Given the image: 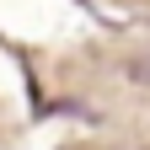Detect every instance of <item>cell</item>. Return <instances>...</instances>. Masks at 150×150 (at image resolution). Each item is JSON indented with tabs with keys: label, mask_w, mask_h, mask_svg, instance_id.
I'll return each mask as SVG.
<instances>
[{
	"label": "cell",
	"mask_w": 150,
	"mask_h": 150,
	"mask_svg": "<svg viewBox=\"0 0 150 150\" xmlns=\"http://www.w3.org/2000/svg\"><path fill=\"white\" fill-rule=\"evenodd\" d=\"M123 75H129L134 86H150V48H145V54H134V59L123 64Z\"/></svg>",
	"instance_id": "1"
}]
</instances>
